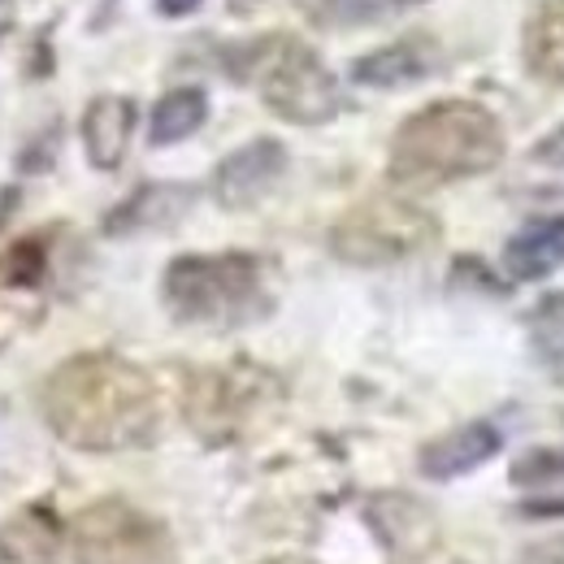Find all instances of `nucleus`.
Here are the masks:
<instances>
[{"instance_id": "f257e3e1", "label": "nucleus", "mask_w": 564, "mask_h": 564, "mask_svg": "<svg viewBox=\"0 0 564 564\" xmlns=\"http://www.w3.org/2000/svg\"><path fill=\"white\" fill-rule=\"evenodd\" d=\"M40 413L74 452H140L161 430L152 378L113 352L62 360L40 387Z\"/></svg>"}, {"instance_id": "f03ea898", "label": "nucleus", "mask_w": 564, "mask_h": 564, "mask_svg": "<svg viewBox=\"0 0 564 564\" xmlns=\"http://www.w3.org/2000/svg\"><path fill=\"white\" fill-rule=\"evenodd\" d=\"M503 161V131L491 109L474 100H434L400 122L391 135L387 174L400 187H447L491 174Z\"/></svg>"}, {"instance_id": "7ed1b4c3", "label": "nucleus", "mask_w": 564, "mask_h": 564, "mask_svg": "<svg viewBox=\"0 0 564 564\" xmlns=\"http://www.w3.org/2000/svg\"><path fill=\"white\" fill-rule=\"evenodd\" d=\"M161 300L174 322L239 330L274 313L265 265L252 252H187L165 265Z\"/></svg>"}, {"instance_id": "20e7f679", "label": "nucleus", "mask_w": 564, "mask_h": 564, "mask_svg": "<svg viewBox=\"0 0 564 564\" xmlns=\"http://www.w3.org/2000/svg\"><path fill=\"white\" fill-rule=\"evenodd\" d=\"M438 239V217L404 196H369L330 226V252L344 265L382 270L425 252Z\"/></svg>"}, {"instance_id": "39448f33", "label": "nucleus", "mask_w": 564, "mask_h": 564, "mask_svg": "<svg viewBox=\"0 0 564 564\" xmlns=\"http://www.w3.org/2000/svg\"><path fill=\"white\" fill-rule=\"evenodd\" d=\"M257 87H261V105L291 127H326L348 105L339 74L322 62L317 48L291 35H279L274 53L257 74Z\"/></svg>"}, {"instance_id": "423d86ee", "label": "nucleus", "mask_w": 564, "mask_h": 564, "mask_svg": "<svg viewBox=\"0 0 564 564\" xmlns=\"http://www.w3.org/2000/svg\"><path fill=\"white\" fill-rule=\"evenodd\" d=\"M74 564H174L178 547L165 521L135 508L131 499H96L70 525Z\"/></svg>"}, {"instance_id": "0eeeda50", "label": "nucleus", "mask_w": 564, "mask_h": 564, "mask_svg": "<svg viewBox=\"0 0 564 564\" xmlns=\"http://www.w3.org/2000/svg\"><path fill=\"white\" fill-rule=\"evenodd\" d=\"M48 308V239L26 235L0 252V348L40 326Z\"/></svg>"}, {"instance_id": "6e6552de", "label": "nucleus", "mask_w": 564, "mask_h": 564, "mask_svg": "<svg viewBox=\"0 0 564 564\" xmlns=\"http://www.w3.org/2000/svg\"><path fill=\"white\" fill-rule=\"evenodd\" d=\"M286 161H291V156H286V143L274 140V135H257V140L239 143V148L226 152V156L217 161V170H213V178H209L213 200L230 213L261 205V200L282 183Z\"/></svg>"}, {"instance_id": "1a4fd4ad", "label": "nucleus", "mask_w": 564, "mask_h": 564, "mask_svg": "<svg viewBox=\"0 0 564 564\" xmlns=\"http://www.w3.org/2000/svg\"><path fill=\"white\" fill-rule=\"evenodd\" d=\"M365 525L395 561H422L438 547V521L417 495L378 491L365 503Z\"/></svg>"}, {"instance_id": "9d476101", "label": "nucleus", "mask_w": 564, "mask_h": 564, "mask_svg": "<svg viewBox=\"0 0 564 564\" xmlns=\"http://www.w3.org/2000/svg\"><path fill=\"white\" fill-rule=\"evenodd\" d=\"M135 127H140V105L131 96H118V91L96 96L83 109V122H78L87 165L100 170V174H113L127 161V148L135 140Z\"/></svg>"}, {"instance_id": "9b49d317", "label": "nucleus", "mask_w": 564, "mask_h": 564, "mask_svg": "<svg viewBox=\"0 0 564 564\" xmlns=\"http://www.w3.org/2000/svg\"><path fill=\"white\" fill-rule=\"evenodd\" d=\"M196 205L192 183H140L118 209L105 213V235L127 239V235H148V230H170L178 226Z\"/></svg>"}, {"instance_id": "f8f14e48", "label": "nucleus", "mask_w": 564, "mask_h": 564, "mask_svg": "<svg viewBox=\"0 0 564 564\" xmlns=\"http://www.w3.org/2000/svg\"><path fill=\"white\" fill-rule=\"evenodd\" d=\"M499 447H503V434L491 422L456 425V430H447V434L425 443L422 452H417V469H422L425 478H434V482H452L460 474L482 469L491 456H499Z\"/></svg>"}, {"instance_id": "ddd939ff", "label": "nucleus", "mask_w": 564, "mask_h": 564, "mask_svg": "<svg viewBox=\"0 0 564 564\" xmlns=\"http://www.w3.org/2000/svg\"><path fill=\"white\" fill-rule=\"evenodd\" d=\"M438 66V44L425 40V35H409V40H395V44H382L365 57H356L348 74L360 87H378V91H391V87H413L422 83L425 74H434Z\"/></svg>"}, {"instance_id": "4468645a", "label": "nucleus", "mask_w": 564, "mask_h": 564, "mask_svg": "<svg viewBox=\"0 0 564 564\" xmlns=\"http://www.w3.org/2000/svg\"><path fill=\"white\" fill-rule=\"evenodd\" d=\"M62 521L44 503H31L0 525V564H62Z\"/></svg>"}, {"instance_id": "2eb2a0df", "label": "nucleus", "mask_w": 564, "mask_h": 564, "mask_svg": "<svg viewBox=\"0 0 564 564\" xmlns=\"http://www.w3.org/2000/svg\"><path fill=\"white\" fill-rule=\"evenodd\" d=\"M564 261V217L534 221L503 243V270L517 282H543Z\"/></svg>"}, {"instance_id": "dca6fc26", "label": "nucleus", "mask_w": 564, "mask_h": 564, "mask_svg": "<svg viewBox=\"0 0 564 564\" xmlns=\"http://www.w3.org/2000/svg\"><path fill=\"white\" fill-rule=\"evenodd\" d=\"M525 70L552 87H564V0H543L521 31Z\"/></svg>"}, {"instance_id": "f3484780", "label": "nucleus", "mask_w": 564, "mask_h": 564, "mask_svg": "<svg viewBox=\"0 0 564 564\" xmlns=\"http://www.w3.org/2000/svg\"><path fill=\"white\" fill-rule=\"evenodd\" d=\"M205 122H209V91L200 83L170 87L148 113V143L152 148H174V143L192 140Z\"/></svg>"}, {"instance_id": "a211bd4d", "label": "nucleus", "mask_w": 564, "mask_h": 564, "mask_svg": "<svg viewBox=\"0 0 564 564\" xmlns=\"http://www.w3.org/2000/svg\"><path fill=\"white\" fill-rule=\"evenodd\" d=\"M512 482H517V487H539L534 499L521 503L525 517H564V452L561 447L525 452V456L512 465Z\"/></svg>"}, {"instance_id": "6ab92c4d", "label": "nucleus", "mask_w": 564, "mask_h": 564, "mask_svg": "<svg viewBox=\"0 0 564 564\" xmlns=\"http://www.w3.org/2000/svg\"><path fill=\"white\" fill-rule=\"evenodd\" d=\"M409 4H422V0H313L308 22L322 31H360V26H382L400 18Z\"/></svg>"}, {"instance_id": "aec40b11", "label": "nucleus", "mask_w": 564, "mask_h": 564, "mask_svg": "<svg viewBox=\"0 0 564 564\" xmlns=\"http://www.w3.org/2000/svg\"><path fill=\"white\" fill-rule=\"evenodd\" d=\"M57 156H62V122L53 118L48 127H40L31 140L22 143L13 165H18V174H48L57 165Z\"/></svg>"}, {"instance_id": "412c9836", "label": "nucleus", "mask_w": 564, "mask_h": 564, "mask_svg": "<svg viewBox=\"0 0 564 564\" xmlns=\"http://www.w3.org/2000/svg\"><path fill=\"white\" fill-rule=\"evenodd\" d=\"M534 339L547 356H564V295H547L539 300V308L530 313Z\"/></svg>"}, {"instance_id": "4be33fe9", "label": "nucleus", "mask_w": 564, "mask_h": 564, "mask_svg": "<svg viewBox=\"0 0 564 564\" xmlns=\"http://www.w3.org/2000/svg\"><path fill=\"white\" fill-rule=\"evenodd\" d=\"M534 161H543V165H552V170H564V122L552 135H543V140L534 143Z\"/></svg>"}, {"instance_id": "5701e85b", "label": "nucleus", "mask_w": 564, "mask_h": 564, "mask_svg": "<svg viewBox=\"0 0 564 564\" xmlns=\"http://www.w3.org/2000/svg\"><path fill=\"white\" fill-rule=\"evenodd\" d=\"M205 0H156V13L161 18H170V22H178V18H187V13H196Z\"/></svg>"}, {"instance_id": "b1692460", "label": "nucleus", "mask_w": 564, "mask_h": 564, "mask_svg": "<svg viewBox=\"0 0 564 564\" xmlns=\"http://www.w3.org/2000/svg\"><path fill=\"white\" fill-rule=\"evenodd\" d=\"M18 196H22L18 187H0V230H4V217L18 209Z\"/></svg>"}, {"instance_id": "393cba45", "label": "nucleus", "mask_w": 564, "mask_h": 564, "mask_svg": "<svg viewBox=\"0 0 564 564\" xmlns=\"http://www.w3.org/2000/svg\"><path fill=\"white\" fill-rule=\"evenodd\" d=\"M261 4H270V0H226V9L230 13H239V18H248L252 9H261Z\"/></svg>"}, {"instance_id": "a878e982", "label": "nucleus", "mask_w": 564, "mask_h": 564, "mask_svg": "<svg viewBox=\"0 0 564 564\" xmlns=\"http://www.w3.org/2000/svg\"><path fill=\"white\" fill-rule=\"evenodd\" d=\"M265 564H317V561H304V556H274V561Z\"/></svg>"}, {"instance_id": "bb28decb", "label": "nucleus", "mask_w": 564, "mask_h": 564, "mask_svg": "<svg viewBox=\"0 0 564 564\" xmlns=\"http://www.w3.org/2000/svg\"><path fill=\"white\" fill-rule=\"evenodd\" d=\"M9 4H13V0H0V13H4V9H9Z\"/></svg>"}]
</instances>
